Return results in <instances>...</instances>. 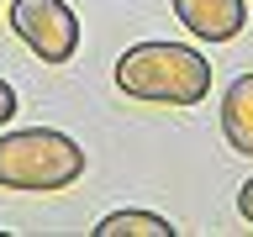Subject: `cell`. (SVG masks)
Segmentation results:
<instances>
[{"label": "cell", "mask_w": 253, "mask_h": 237, "mask_svg": "<svg viewBox=\"0 0 253 237\" xmlns=\"http://www.w3.org/2000/svg\"><path fill=\"white\" fill-rule=\"evenodd\" d=\"M116 90L153 106H201L211 95V58L185 42H132L116 58Z\"/></svg>", "instance_id": "1"}, {"label": "cell", "mask_w": 253, "mask_h": 237, "mask_svg": "<svg viewBox=\"0 0 253 237\" xmlns=\"http://www.w3.org/2000/svg\"><path fill=\"white\" fill-rule=\"evenodd\" d=\"M84 174V148L58 126H27L0 137V185L5 190H69Z\"/></svg>", "instance_id": "2"}, {"label": "cell", "mask_w": 253, "mask_h": 237, "mask_svg": "<svg viewBox=\"0 0 253 237\" xmlns=\"http://www.w3.org/2000/svg\"><path fill=\"white\" fill-rule=\"evenodd\" d=\"M11 32L42 63H69L79 53V16L69 0H11Z\"/></svg>", "instance_id": "3"}, {"label": "cell", "mask_w": 253, "mask_h": 237, "mask_svg": "<svg viewBox=\"0 0 253 237\" xmlns=\"http://www.w3.org/2000/svg\"><path fill=\"white\" fill-rule=\"evenodd\" d=\"M169 11L201 42H232L248 27V0H169Z\"/></svg>", "instance_id": "4"}, {"label": "cell", "mask_w": 253, "mask_h": 237, "mask_svg": "<svg viewBox=\"0 0 253 237\" xmlns=\"http://www.w3.org/2000/svg\"><path fill=\"white\" fill-rule=\"evenodd\" d=\"M221 137L243 158H253V74H237L221 95Z\"/></svg>", "instance_id": "5"}, {"label": "cell", "mask_w": 253, "mask_h": 237, "mask_svg": "<svg viewBox=\"0 0 253 237\" xmlns=\"http://www.w3.org/2000/svg\"><path fill=\"white\" fill-rule=\"evenodd\" d=\"M95 237H174L169 216H158V211H111L90 227Z\"/></svg>", "instance_id": "6"}, {"label": "cell", "mask_w": 253, "mask_h": 237, "mask_svg": "<svg viewBox=\"0 0 253 237\" xmlns=\"http://www.w3.org/2000/svg\"><path fill=\"white\" fill-rule=\"evenodd\" d=\"M16 106H21V100H16V90L5 84V79H0V126H5V121L16 116Z\"/></svg>", "instance_id": "7"}, {"label": "cell", "mask_w": 253, "mask_h": 237, "mask_svg": "<svg viewBox=\"0 0 253 237\" xmlns=\"http://www.w3.org/2000/svg\"><path fill=\"white\" fill-rule=\"evenodd\" d=\"M237 216H243V221L253 227V179H248L243 190H237Z\"/></svg>", "instance_id": "8"}]
</instances>
